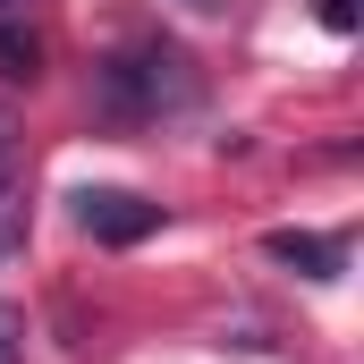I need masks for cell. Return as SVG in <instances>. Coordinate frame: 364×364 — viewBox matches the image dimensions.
<instances>
[{
	"label": "cell",
	"instance_id": "6",
	"mask_svg": "<svg viewBox=\"0 0 364 364\" xmlns=\"http://www.w3.org/2000/svg\"><path fill=\"white\" fill-rule=\"evenodd\" d=\"M17 356H26V314L0 305V364H17Z\"/></svg>",
	"mask_w": 364,
	"mask_h": 364
},
{
	"label": "cell",
	"instance_id": "3",
	"mask_svg": "<svg viewBox=\"0 0 364 364\" xmlns=\"http://www.w3.org/2000/svg\"><path fill=\"white\" fill-rule=\"evenodd\" d=\"M263 255L288 263V272H305V279H339L348 272V237H339V229H331V237H322V229H272Z\"/></svg>",
	"mask_w": 364,
	"mask_h": 364
},
{
	"label": "cell",
	"instance_id": "8",
	"mask_svg": "<svg viewBox=\"0 0 364 364\" xmlns=\"http://www.w3.org/2000/svg\"><path fill=\"white\" fill-rule=\"evenodd\" d=\"M186 17H220V9H229V0H178Z\"/></svg>",
	"mask_w": 364,
	"mask_h": 364
},
{
	"label": "cell",
	"instance_id": "9",
	"mask_svg": "<svg viewBox=\"0 0 364 364\" xmlns=\"http://www.w3.org/2000/svg\"><path fill=\"white\" fill-rule=\"evenodd\" d=\"M0 170H9V119H0Z\"/></svg>",
	"mask_w": 364,
	"mask_h": 364
},
{
	"label": "cell",
	"instance_id": "4",
	"mask_svg": "<svg viewBox=\"0 0 364 364\" xmlns=\"http://www.w3.org/2000/svg\"><path fill=\"white\" fill-rule=\"evenodd\" d=\"M26 237H34V186L17 170H0V272L26 255Z\"/></svg>",
	"mask_w": 364,
	"mask_h": 364
},
{
	"label": "cell",
	"instance_id": "5",
	"mask_svg": "<svg viewBox=\"0 0 364 364\" xmlns=\"http://www.w3.org/2000/svg\"><path fill=\"white\" fill-rule=\"evenodd\" d=\"M0 68H9V77H34V68H43V43H34L17 17H0Z\"/></svg>",
	"mask_w": 364,
	"mask_h": 364
},
{
	"label": "cell",
	"instance_id": "2",
	"mask_svg": "<svg viewBox=\"0 0 364 364\" xmlns=\"http://www.w3.org/2000/svg\"><path fill=\"white\" fill-rule=\"evenodd\" d=\"M68 203H77V229H85L93 246H144L161 229V203L136 195V186H77Z\"/></svg>",
	"mask_w": 364,
	"mask_h": 364
},
{
	"label": "cell",
	"instance_id": "1",
	"mask_svg": "<svg viewBox=\"0 0 364 364\" xmlns=\"http://www.w3.org/2000/svg\"><path fill=\"white\" fill-rule=\"evenodd\" d=\"M93 102H102V119L136 127V119H161V110L195 102V77H186L178 51L144 43V51H119V60H102V68H93Z\"/></svg>",
	"mask_w": 364,
	"mask_h": 364
},
{
	"label": "cell",
	"instance_id": "7",
	"mask_svg": "<svg viewBox=\"0 0 364 364\" xmlns=\"http://www.w3.org/2000/svg\"><path fill=\"white\" fill-rule=\"evenodd\" d=\"M322 26L331 34H356V0H322Z\"/></svg>",
	"mask_w": 364,
	"mask_h": 364
}]
</instances>
